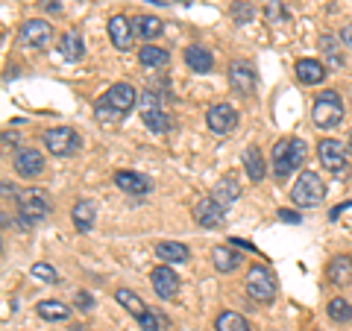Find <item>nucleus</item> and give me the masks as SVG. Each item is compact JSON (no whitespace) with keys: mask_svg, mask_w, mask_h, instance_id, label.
<instances>
[{"mask_svg":"<svg viewBox=\"0 0 352 331\" xmlns=\"http://www.w3.org/2000/svg\"><path fill=\"white\" fill-rule=\"evenodd\" d=\"M305 161V144L300 138H282L270 152V168L276 179H288V176Z\"/></svg>","mask_w":352,"mask_h":331,"instance_id":"obj_1","label":"nucleus"},{"mask_svg":"<svg viewBox=\"0 0 352 331\" xmlns=\"http://www.w3.org/2000/svg\"><path fill=\"white\" fill-rule=\"evenodd\" d=\"M15 200H18V214H21V226L24 229L50 214V196L41 187H24V191L15 194Z\"/></svg>","mask_w":352,"mask_h":331,"instance_id":"obj_2","label":"nucleus"},{"mask_svg":"<svg viewBox=\"0 0 352 331\" xmlns=\"http://www.w3.org/2000/svg\"><path fill=\"white\" fill-rule=\"evenodd\" d=\"M311 120L317 129H335L340 120H344V103H340V94L326 88V91L317 94V100L311 106Z\"/></svg>","mask_w":352,"mask_h":331,"instance_id":"obj_3","label":"nucleus"},{"mask_svg":"<svg viewBox=\"0 0 352 331\" xmlns=\"http://www.w3.org/2000/svg\"><path fill=\"white\" fill-rule=\"evenodd\" d=\"M323 196H326L323 179H320L317 173H311V170L300 173V179H296L294 187H291V200H294V205H300V208H314V205H320Z\"/></svg>","mask_w":352,"mask_h":331,"instance_id":"obj_4","label":"nucleus"},{"mask_svg":"<svg viewBox=\"0 0 352 331\" xmlns=\"http://www.w3.org/2000/svg\"><path fill=\"white\" fill-rule=\"evenodd\" d=\"M247 296L256 299L258 305L273 302V296H276V279H273V273L267 267L252 264V267L247 270Z\"/></svg>","mask_w":352,"mask_h":331,"instance_id":"obj_5","label":"nucleus"},{"mask_svg":"<svg viewBox=\"0 0 352 331\" xmlns=\"http://www.w3.org/2000/svg\"><path fill=\"white\" fill-rule=\"evenodd\" d=\"M44 147L47 152H53L56 159H68L80 150V135L71 126H53L44 132Z\"/></svg>","mask_w":352,"mask_h":331,"instance_id":"obj_6","label":"nucleus"},{"mask_svg":"<svg viewBox=\"0 0 352 331\" xmlns=\"http://www.w3.org/2000/svg\"><path fill=\"white\" fill-rule=\"evenodd\" d=\"M317 159H320L323 168L332 170V173H344L346 170V150L335 138H326V141L317 144Z\"/></svg>","mask_w":352,"mask_h":331,"instance_id":"obj_7","label":"nucleus"},{"mask_svg":"<svg viewBox=\"0 0 352 331\" xmlns=\"http://www.w3.org/2000/svg\"><path fill=\"white\" fill-rule=\"evenodd\" d=\"M206 124L212 132H217V135H226V132H232L238 126V112L235 106L229 103H214L212 109L206 112Z\"/></svg>","mask_w":352,"mask_h":331,"instance_id":"obj_8","label":"nucleus"},{"mask_svg":"<svg viewBox=\"0 0 352 331\" xmlns=\"http://www.w3.org/2000/svg\"><path fill=\"white\" fill-rule=\"evenodd\" d=\"M103 100L112 106L120 117H124V115H129L132 109H135V103H138V91H135V88H132L129 82H115V85L106 91Z\"/></svg>","mask_w":352,"mask_h":331,"instance_id":"obj_9","label":"nucleus"},{"mask_svg":"<svg viewBox=\"0 0 352 331\" xmlns=\"http://www.w3.org/2000/svg\"><path fill=\"white\" fill-rule=\"evenodd\" d=\"M194 220L203 229H220L226 220V205H220L214 196H206V200H200L194 205Z\"/></svg>","mask_w":352,"mask_h":331,"instance_id":"obj_10","label":"nucleus"},{"mask_svg":"<svg viewBox=\"0 0 352 331\" xmlns=\"http://www.w3.org/2000/svg\"><path fill=\"white\" fill-rule=\"evenodd\" d=\"M21 38H24L27 47L44 50L53 38V27L44 18H30V21H24V27H21Z\"/></svg>","mask_w":352,"mask_h":331,"instance_id":"obj_11","label":"nucleus"},{"mask_svg":"<svg viewBox=\"0 0 352 331\" xmlns=\"http://www.w3.org/2000/svg\"><path fill=\"white\" fill-rule=\"evenodd\" d=\"M229 85H232V91L241 97L256 91V71H252V65L241 62V59L229 62Z\"/></svg>","mask_w":352,"mask_h":331,"instance_id":"obj_12","label":"nucleus"},{"mask_svg":"<svg viewBox=\"0 0 352 331\" xmlns=\"http://www.w3.org/2000/svg\"><path fill=\"white\" fill-rule=\"evenodd\" d=\"M150 282H153V290H156L162 299H173V296L179 293V275L170 270V264H159V267H153Z\"/></svg>","mask_w":352,"mask_h":331,"instance_id":"obj_13","label":"nucleus"},{"mask_svg":"<svg viewBox=\"0 0 352 331\" xmlns=\"http://www.w3.org/2000/svg\"><path fill=\"white\" fill-rule=\"evenodd\" d=\"M41 170H44V156H41L36 147L18 150V156H15V173L21 176V179H36V176H41Z\"/></svg>","mask_w":352,"mask_h":331,"instance_id":"obj_14","label":"nucleus"},{"mask_svg":"<svg viewBox=\"0 0 352 331\" xmlns=\"http://www.w3.org/2000/svg\"><path fill=\"white\" fill-rule=\"evenodd\" d=\"M115 185L124 194H132V196H144V194L153 191V182L147 179L144 173H135V170H118L115 173Z\"/></svg>","mask_w":352,"mask_h":331,"instance_id":"obj_15","label":"nucleus"},{"mask_svg":"<svg viewBox=\"0 0 352 331\" xmlns=\"http://www.w3.org/2000/svg\"><path fill=\"white\" fill-rule=\"evenodd\" d=\"M132 36H135V30H132L129 18H124V15L109 18V38H112V44L118 50H129L132 47Z\"/></svg>","mask_w":352,"mask_h":331,"instance_id":"obj_16","label":"nucleus"},{"mask_svg":"<svg viewBox=\"0 0 352 331\" xmlns=\"http://www.w3.org/2000/svg\"><path fill=\"white\" fill-rule=\"evenodd\" d=\"M326 279H329V284H335V288L349 284L352 282V255H335L332 261H329Z\"/></svg>","mask_w":352,"mask_h":331,"instance_id":"obj_17","label":"nucleus"},{"mask_svg":"<svg viewBox=\"0 0 352 331\" xmlns=\"http://www.w3.org/2000/svg\"><path fill=\"white\" fill-rule=\"evenodd\" d=\"M294 73H296V80H300L302 85H317V82L326 80V68L317 59H300L296 62V68H294Z\"/></svg>","mask_w":352,"mask_h":331,"instance_id":"obj_18","label":"nucleus"},{"mask_svg":"<svg viewBox=\"0 0 352 331\" xmlns=\"http://www.w3.org/2000/svg\"><path fill=\"white\" fill-rule=\"evenodd\" d=\"M185 65L197 73H208L214 68V56L206 47H200V44H191V47H185Z\"/></svg>","mask_w":352,"mask_h":331,"instance_id":"obj_19","label":"nucleus"},{"mask_svg":"<svg viewBox=\"0 0 352 331\" xmlns=\"http://www.w3.org/2000/svg\"><path fill=\"white\" fill-rule=\"evenodd\" d=\"M320 53L326 56L329 68L332 71H340L344 68V53H340V36H332V32H326V36H320Z\"/></svg>","mask_w":352,"mask_h":331,"instance_id":"obj_20","label":"nucleus"},{"mask_svg":"<svg viewBox=\"0 0 352 331\" xmlns=\"http://www.w3.org/2000/svg\"><path fill=\"white\" fill-rule=\"evenodd\" d=\"M71 217H74V226H76V231H91L94 229V220H97V208H94V203L91 200H80L74 205V212H71Z\"/></svg>","mask_w":352,"mask_h":331,"instance_id":"obj_21","label":"nucleus"},{"mask_svg":"<svg viewBox=\"0 0 352 331\" xmlns=\"http://www.w3.org/2000/svg\"><path fill=\"white\" fill-rule=\"evenodd\" d=\"M156 258H162L164 264H185L191 258V252L185 244H176V240H162L156 244Z\"/></svg>","mask_w":352,"mask_h":331,"instance_id":"obj_22","label":"nucleus"},{"mask_svg":"<svg viewBox=\"0 0 352 331\" xmlns=\"http://www.w3.org/2000/svg\"><path fill=\"white\" fill-rule=\"evenodd\" d=\"M244 170L250 176V182H261L264 173H267V164H264V156L258 147H247L244 150Z\"/></svg>","mask_w":352,"mask_h":331,"instance_id":"obj_23","label":"nucleus"},{"mask_svg":"<svg viewBox=\"0 0 352 331\" xmlns=\"http://www.w3.org/2000/svg\"><path fill=\"white\" fill-rule=\"evenodd\" d=\"M59 50H62V56L68 59V62H80L82 59V53H85V44H82V36L76 30H68L62 36L59 41Z\"/></svg>","mask_w":352,"mask_h":331,"instance_id":"obj_24","label":"nucleus"},{"mask_svg":"<svg viewBox=\"0 0 352 331\" xmlns=\"http://www.w3.org/2000/svg\"><path fill=\"white\" fill-rule=\"evenodd\" d=\"M138 62L144 65V68H153V71H159V68H168L170 56H168V50H162V47H153V44L147 41L144 47L138 50Z\"/></svg>","mask_w":352,"mask_h":331,"instance_id":"obj_25","label":"nucleus"},{"mask_svg":"<svg viewBox=\"0 0 352 331\" xmlns=\"http://www.w3.org/2000/svg\"><path fill=\"white\" fill-rule=\"evenodd\" d=\"M36 311L41 319H47V323H62V319H68L71 317V308L68 305H62L56 299H44L36 305Z\"/></svg>","mask_w":352,"mask_h":331,"instance_id":"obj_26","label":"nucleus"},{"mask_svg":"<svg viewBox=\"0 0 352 331\" xmlns=\"http://www.w3.org/2000/svg\"><path fill=\"white\" fill-rule=\"evenodd\" d=\"M141 117H144V126H147L150 132H156V135H164V132L170 129V117H168V112H164L162 106L144 109V112H141Z\"/></svg>","mask_w":352,"mask_h":331,"instance_id":"obj_27","label":"nucleus"},{"mask_svg":"<svg viewBox=\"0 0 352 331\" xmlns=\"http://www.w3.org/2000/svg\"><path fill=\"white\" fill-rule=\"evenodd\" d=\"M212 261H214V267L220 273H232L241 267V255L235 249H229V247H214L212 249Z\"/></svg>","mask_w":352,"mask_h":331,"instance_id":"obj_28","label":"nucleus"},{"mask_svg":"<svg viewBox=\"0 0 352 331\" xmlns=\"http://www.w3.org/2000/svg\"><path fill=\"white\" fill-rule=\"evenodd\" d=\"M132 30H135V36H141L144 41H153L156 36H162V21L153 18V15H138L135 21H132Z\"/></svg>","mask_w":352,"mask_h":331,"instance_id":"obj_29","label":"nucleus"},{"mask_svg":"<svg viewBox=\"0 0 352 331\" xmlns=\"http://www.w3.org/2000/svg\"><path fill=\"white\" fill-rule=\"evenodd\" d=\"M214 200L220 203V205H229V203H235L238 196H241V187H238V179L235 176H223V179L217 182V187H214Z\"/></svg>","mask_w":352,"mask_h":331,"instance_id":"obj_30","label":"nucleus"},{"mask_svg":"<svg viewBox=\"0 0 352 331\" xmlns=\"http://www.w3.org/2000/svg\"><path fill=\"white\" fill-rule=\"evenodd\" d=\"M115 299H118L120 305H124L126 311H129L132 317H135V319H141V317H144V314L150 311V308H147L144 302H141V296H138V293H132V290H126V288L115 290Z\"/></svg>","mask_w":352,"mask_h":331,"instance_id":"obj_31","label":"nucleus"},{"mask_svg":"<svg viewBox=\"0 0 352 331\" xmlns=\"http://www.w3.org/2000/svg\"><path fill=\"white\" fill-rule=\"evenodd\" d=\"M214 328L217 331H250L247 319L241 317V314H235V311H223V314H220L214 319Z\"/></svg>","mask_w":352,"mask_h":331,"instance_id":"obj_32","label":"nucleus"},{"mask_svg":"<svg viewBox=\"0 0 352 331\" xmlns=\"http://www.w3.org/2000/svg\"><path fill=\"white\" fill-rule=\"evenodd\" d=\"M326 311H329V319H332V323H349L352 319V305L346 299H340V296L326 305Z\"/></svg>","mask_w":352,"mask_h":331,"instance_id":"obj_33","label":"nucleus"},{"mask_svg":"<svg viewBox=\"0 0 352 331\" xmlns=\"http://www.w3.org/2000/svg\"><path fill=\"white\" fill-rule=\"evenodd\" d=\"M30 275H32L36 282H44V284H59V273L53 270L50 264H44V261H41V264H32Z\"/></svg>","mask_w":352,"mask_h":331,"instance_id":"obj_34","label":"nucleus"},{"mask_svg":"<svg viewBox=\"0 0 352 331\" xmlns=\"http://www.w3.org/2000/svg\"><path fill=\"white\" fill-rule=\"evenodd\" d=\"M252 15H256V9H252L247 0H235L232 3V21L235 24H250Z\"/></svg>","mask_w":352,"mask_h":331,"instance_id":"obj_35","label":"nucleus"},{"mask_svg":"<svg viewBox=\"0 0 352 331\" xmlns=\"http://www.w3.org/2000/svg\"><path fill=\"white\" fill-rule=\"evenodd\" d=\"M264 18L270 21V24H282L285 18H288V12H285L282 0H267V6H264Z\"/></svg>","mask_w":352,"mask_h":331,"instance_id":"obj_36","label":"nucleus"},{"mask_svg":"<svg viewBox=\"0 0 352 331\" xmlns=\"http://www.w3.org/2000/svg\"><path fill=\"white\" fill-rule=\"evenodd\" d=\"M94 117H97V120H103V124H106V120H109V124H118V120H120V115H118L106 100H97V106H94Z\"/></svg>","mask_w":352,"mask_h":331,"instance_id":"obj_37","label":"nucleus"},{"mask_svg":"<svg viewBox=\"0 0 352 331\" xmlns=\"http://www.w3.org/2000/svg\"><path fill=\"white\" fill-rule=\"evenodd\" d=\"M76 308H80V311H91V308H94V299H91V293H85V290H80V293H76Z\"/></svg>","mask_w":352,"mask_h":331,"instance_id":"obj_38","label":"nucleus"},{"mask_svg":"<svg viewBox=\"0 0 352 331\" xmlns=\"http://www.w3.org/2000/svg\"><path fill=\"white\" fill-rule=\"evenodd\" d=\"M138 326L144 328V331H159V319H156V314H153V311H147L144 317L138 319Z\"/></svg>","mask_w":352,"mask_h":331,"instance_id":"obj_39","label":"nucleus"},{"mask_svg":"<svg viewBox=\"0 0 352 331\" xmlns=\"http://www.w3.org/2000/svg\"><path fill=\"white\" fill-rule=\"evenodd\" d=\"M141 106H144V109L162 106V103H159V94H156V91H144V94H141Z\"/></svg>","mask_w":352,"mask_h":331,"instance_id":"obj_40","label":"nucleus"},{"mask_svg":"<svg viewBox=\"0 0 352 331\" xmlns=\"http://www.w3.org/2000/svg\"><path fill=\"white\" fill-rule=\"evenodd\" d=\"M279 220H282V223H300V214H296V212H291V208H279Z\"/></svg>","mask_w":352,"mask_h":331,"instance_id":"obj_41","label":"nucleus"},{"mask_svg":"<svg viewBox=\"0 0 352 331\" xmlns=\"http://www.w3.org/2000/svg\"><path fill=\"white\" fill-rule=\"evenodd\" d=\"M41 9H47V12H62V3L59 0H41Z\"/></svg>","mask_w":352,"mask_h":331,"instance_id":"obj_42","label":"nucleus"},{"mask_svg":"<svg viewBox=\"0 0 352 331\" xmlns=\"http://www.w3.org/2000/svg\"><path fill=\"white\" fill-rule=\"evenodd\" d=\"M346 208H352V200H346L344 205H335L332 212H329V220H338V217H340V212H346Z\"/></svg>","mask_w":352,"mask_h":331,"instance_id":"obj_43","label":"nucleus"},{"mask_svg":"<svg viewBox=\"0 0 352 331\" xmlns=\"http://www.w3.org/2000/svg\"><path fill=\"white\" fill-rule=\"evenodd\" d=\"M340 41H344L346 47H352V24H346L344 30H340Z\"/></svg>","mask_w":352,"mask_h":331,"instance_id":"obj_44","label":"nucleus"},{"mask_svg":"<svg viewBox=\"0 0 352 331\" xmlns=\"http://www.w3.org/2000/svg\"><path fill=\"white\" fill-rule=\"evenodd\" d=\"M229 244H232V247H241V249H247V252H256V247L247 244V240H238V238H232V240H229Z\"/></svg>","mask_w":352,"mask_h":331,"instance_id":"obj_45","label":"nucleus"},{"mask_svg":"<svg viewBox=\"0 0 352 331\" xmlns=\"http://www.w3.org/2000/svg\"><path fill=\"white\" fill-rule=\"evenodd\" d=\"M3 144H6V147H9V144L15 147V144H18V138H15V135H9V132H6V135H3Z\"/></svg>","mask_w":352,"mask_h":331,"instance_id":"obj_46","label":"nucleus"},{"mask_svg":"<svg viewBox=\"0 0 352 331\" xmlns=\"http://www.w3.org/2000/svg\"><path fill=\"white\" fill-rule=\"evenodd\" d=\"M74 331H82V326H74Z\"/></svg>","mask_w":352,"mask_h":331,"instance_id":"obj_47","label":"nucleus"}]
</instances>
